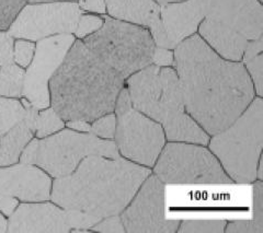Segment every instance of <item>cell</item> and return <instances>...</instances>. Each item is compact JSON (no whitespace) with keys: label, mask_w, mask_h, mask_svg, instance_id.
<instances>
[{"label":"cell","mask_w":263,"mask_h":233,"mask_svg":"<svg viewBox=\"0 0 263 233\" xmlns=\"http://www.w3.org/2000/svg\"><path fill=\"white\" fill-rule=\"evenodd\" d=\"M13 37L8 32L0 31V67L13 63Z\"/></svg>","instance_id":"obj_32"},{"label":"cell","mask_w":263,"mask_h":233,"mask_svg":"<svg viewBox=\"0 0 263 233\" xmlns=\"http://www.w3.org/2000/svg\"><path fill=\"white\" fill-rule=\"evenodd\" d=\"M79 7L82 10L95 13H105L106 6L104 0H79Z\"/></svg>","instance_id":"obj_35"},{"label":"cell","mask_w":263,"mask_h":233,"mask_svg":"<svg viewBox=\"0 0 263 233\" xmlns=\"http://www.w3.org/2000/svg\"><path fill=\"white\" fill-rule=\"evenodd\" d=\"M67 126L70 129L79 131V132H90V131H91V126H90V124L86 121H81V120L68 121Z\"/></svg>","instance_id":"obj_37"},{"label":"cell","mask_w":263,"mask_h":233,"mask_svg":"<svg viewBox=\"0 0 263 233\" xmlns=\"http://www.w3.org/2000/svg\"><path fill=\"white\" fill-rule=\"evenodd\" d=\"M8 231V221L4 216L0 213V233H5Z\"/></svg>","instance_id":"obj_38"},{"label":"cell","mask_w":263,"mask_h":233,"mask_svg":"<svg viewBox=\"0 0 263 233\" xmlns=\"http://www.w3.org/2000/svg\"><path fill=\"white\" fill-rule=\"evenodd\" d=\"M159 6L162 5H167V4H174V3H180V2H184V0H155Z\"/></svg>","instance_id":"obj_41"},{"label":"cell","mask_w":263,"mask_h":233,"mask_svg":"<svg viewBox=\"0 0 263 233\" xmlns=\"http://www.w3.org/2000/svg\"><path fill=\"white\" fill-rule=\"evenodd\" d=\"M132 105L158 122L169 141L206 146L210 135L185 111L176 70L149 65L127 78Z\"/></svg>","instance_id":"obj_4"},{"label":"cell","mask_w":263,"mask_h":233,"mask_svg":"<svg viewBox=\"0 0 263 233\" xmlns=\"http://www.w3.org/2000/svg\"><path fill=\"white\" fill-rule=\"evenodd\" d=\"M197 30L206 44L227 61L240 62L250 42L237 32L206 18L202 20Z\"/></svg>","instance_id":"obj_17"},{"label":"cell","mask_w":263,"mask_h":233,"mask_svg":"<svg viewBox=\"0 0 263 233\" xmlns=\"http://www.w3.org/2000/svg\"><path fill=\"white\" fill-rule=\"evenodd\" d=\"M109 14L114 19L144 28L160 18V6L155 0H104Z\"/></svg>","instance_id":"obj_18"},{"label":"cell","mask_w":263,"mask_h":233,"mask_svg":"<svg viewBox=\"0 0 263 233\" xmlns=\"http://www.w3.org/2000/svg\"><path fill=\"white\" fill-rule=\"evenodd\" d=\"M65 219L70 231H89L102 218L77 209H64Z\"/></svg>","instance_id":"obj_25"},{"label":"cell","mask_w":263,"mask_h":233,"mask_svg":"<svg viewBox=\"0 0 263 233\" xmlns=\"http://www.w3.org/2000/svg\"><path fill=\"white\" fill-rule=\"evenodd\" d=\"M51 178L34 165L20 163L0 168V194L40 203L51 199Z\"/></svg>","instance_id":"obj_14"},{"label":"cell","mask_w":263,"mask_h":233,"mask_svg":"<svg viewBox=\"0 0 263 233\" xmlns=\"http://www.w3.org/2000/svg\"><path fill=\"white\" fill-rule=\"evenodd\" d=\"M73 42L75 36L72 34H59L40 40L35 45L34 56L24 73L22 95L37 110L49 106V80L63 63Z\"/></svg>","instance_id":"obj_11"},{"label":"cell","mask_w":263,"mask_h":233,"mask_svg":"<svg viewBox=\"0 0 263 233\" xmlns=\"http://www.w3.org/2000/svg\"><path fill=\"white\" fill-rule=\"evenodd\" d=\"M263 230V183L256 182L253 185V218L251 219Z\"/></svg>","instance_id":"obj_30"},{"label":"cell","mask_w":263,"mask_h":233,"mask_svg":"<svg viewBox=\"0 0 263 233\" xmlns=\"http://www.w3.org/2000/svg\"><path fill=\"white\" fill-rule=\"evenodd\" d=\"M26 2L30 4H36V3H51V2H76V0H26Z\"/></svg>","instance_id":"obj_40"},{"label":"cell","mask_w":263,"mask_h":233,"mask_svg":"<svg viewBox=\"0 0 263 233\" xmlns=\"http://www.w3.org/2000/svg\"><path fill=\"white\" fill-rule=\"evenodd\" d=\"M35 44L32 41L19 38L13 44V62L20 67L26 68L34 56Z\"/></svg>","instance_id":"obj_28"},{"label":"cell","mask_w":263,"mask_h":233,"mask_svg":"<svg viewBox=\"0 0 263 233\" xmlns=\"http://www.w3.org/2000/svg\"><path fill=\"white\" fill-rule=\"evenodd\" d=\"M225 220H183L180 221L179 233H221L225 231Z\"/></svg>","instance_id":"obj_24"},{"label":"cell","mask_w":263,"mask_h":233,"mask_svg":"<svg viewBox=\"0 0 263 233\" xmlns=\"http://www.w3.org/2000/svg\"><path fill=\"white\" fill-rule=\"evenodd\" d=\"M35 129L22 119L21 122L2 136L0 139V166L16 163L23 149L30 143Z\"/></svg>","instance_id":"obj_19"},{"label":"cell","mask_w":263,"mask_h":233,"mask_svg":"<svg viewBox=\"0 0 263 233\" xmlns=\"http://www.w3.org/2000/svg\"><path fill=\"white\" fill-rule=\"evenodd\" d=\"M245 68L252 80L256 93L263 96V38L250 41L247 45L242 58Z\"/></svg>","instance_id":"obj_20"},{"label":"cell","mask_w":263,"mask_h":233,"mask_svg":"<svg viewBox=\"0 0 263 233\" xmlns=\"http://www.w3.org/2000/svg\"><path fill=\"white\" fill-rule=\"evenodd\" d=\"M103 19L92 14H81L78 20L75 34L78 38H85L102 27Z\"/></svg>","instance_id":"obj_29"},{"label":"cell","mask_w":263,"mask_h":233,"mask_svg":"<svg viewBox=\"0 0 263 233\" xmlns=\"http://www.w3.org/2000/svg\"><path fill=\"white\" fill-rule=\"evenodd\" d=\"M65 123L53 109H47L37 114L35 123L36 137L44 138L64 128Z\"/></svg>","instance_id":"obj_23"},{"label":"cell","mask_w":263,"mask_h":233,"mask_svg":"<svg viewBox=\"0 0 263 233\" xmlns=\"http://www.w3.org/2000/svg\"><path fill=\"white\" fill-rule=\"evenodd\" d=\"M16 207H18V201L14 197L0 194V211H3L6 216H10Z\"/></svg>","instance_id":"obj_36"},{"label":"cell","mask_w":263,"mask_h":233,"mask_svg":"<svg viewBox=\"0 0 263 233\" xmlns=\"http://www.w3.org/2000/svg\"><path fill=\"white\" fill-rule=\"evenodd\" d=\"M153 64L158 67H171L175 64V54L171 49L155 47L153 54Z\"/></svg>","instance_id":"obj_34"},{"label":"cell","mask_w":263,"mask_h":233,"mask_svg":"<svg viewBox=\"0 0 263 233\" xmlns=\"http://www.w3.org/2000/svg\"><path fill=\"white\" fill-rule=\"evenodd\" d=\"M82 42L124 80L153 64L154 40L137 24L104 16L102 27Z\"/></svg>","instance_id":"obj_6"},{"label":"cell","mask_w":263,"mask_h":233,"mask_svg":"<svg viewBox=\"0 0 263 233\" xmlns=\"http://www.w3.org/2000/svg\"><path fill=\"white\" fill-rule=\"evenodd\" d=\"M82 11L75 2H51L26 5L8 29L15 38L40 41L75 33Z\"/></svg>","instance_id":"obj_10"},{"label":"cell","mask_w":263,"mask_h":233,"mask_svg":"<svg viewBox=\"0 0 263 233\" xmlns=\"http://www.w3.org/2000/svg\"><path fill=\"white\" fill-rule=\"evenodd\" d=\"M257 178L259 179V181H262V180H263V163H262V157H260L259 162H258Z\"/></svg>","instance_id":"obj_39"},{"label":"cell","mask_w":263,"mask_h":233,"mask_svg":"<svg viewBox=\"0 0 263 233\" xmlns=\"http://www.w3.org/2000/svg\"><path fill=\"white\" fill-rule=\"evenodd\" d=\"M92 231H98V232H115V233H124L125 228L123 226V222L121 220V217L119 215L115 216H110V217H105L102 218L98 223H96L95 226L90 229Z\"/></svg>","instance_id":"obj_31"},{"label":"cell","mask_w":263,"mask_h":233,"mask_svg":"<svg viewBox=\"0 0 263 233\" xmlns=\"http://www.w3.org/2000/svg\"><path fill=\"white\" fill-rule=\"evenodd\" d=\"M90 154L120 157L113 140L100 139L92 132L63 129L53 136L37 139L34 164L57 179L69 176Z\"/></svg>","instance_id":"obj_9"},{"label":"cell","mask_w":263,"mask_h":233,"mask_svg":"<svg viewBox=\"0 0 263 233\" xmlns=\"http://www.w3.org/2000/svg\"><path fill=\"white\" fill-rule=\"evenodd\" d=\"M259 2H260V3H261V4H262V2H263V0H259Z\"/></svg>","instance_id":"obj_42"},{"label":"cell","mask_w":263,"mask_h":233,"mask_svg":"<svg viewBox=\"0 0 263 233\" xmlns=\"http://www.w3.org/2000/svg\"><path fill=\"white\" fill-rule=\"evenodd\" d=\"M163 184H232L217 158L206 148L175 141L163 146L155 165Z\"/></svg>","instance_id":"obj_8"},{"label":"cell","mask_w":263,"mask_h":233,"mask_svg":"<svg viewBox=\"0 0 263 233\" xmlns=\"http://www.w3.org/2000/svg\"><path fill=\"white\" fill-rule=\"evenodd\" d=\"M204 19V12L200 0L160 6V20L176 48L181 42L195 34L200 23Z\"/></svg>","instance_id":"obj_16"},{"label":"cell","mask_w":263,"mask_h":233,"mask_svg":"<svg viewBox=\"0 0 263 233\" xmlns=\"http://www.w3.org/2000/svg\"><path fill=\"white\" fill-rule=\"evenodd\" d=\"M120 215L129 233H174L180 226V220L164 218V185L155 174L147 177Z\"/></svg>","instance_id":"obj_12"},{"label":"cell","mask_w":263,"mask_h":233,"mask_svg":"<svg viewBox=\"0 0 263 233\" xmlns=\"http://www.w3.org/2000/svg\"><path fill=\"white\" fill-rule=\"evenodd\" d=\"M24 106L18 100L0 95V136L22 121Z\"/></svg>","instance_id":"obj_22"},{"label":"cell","mask_w":263,"mask_h":233,"mask_svg":"<svg viewBox=\"0 0 263 233\" xmlns=\"http://www.w3.org/2000/svg\"><path fill=\"white\" fill-rule=\"evenodd\" d=\"M149 174L124 158L90 154L69 176L54 181L51 199L63 209L110 217L125 209Z\"/></svg>","instance_id":"obj_2"},{"label":"cell","mask_w":263,"mask_h":233,"mask_svg":"<svg viewBox=\"0 0 263 233\" xmlns=\"http://www.w3.org/2000/svg\"><path fill=\"white\" fill-rule=\"evenodd\" d=\"M226 233H263L252 220H235L226 223Z\"/></svg>","instance_id":"obj_33"},{"label":"cell","mask_w":263,"mask_h":233,"mask_svg":"<svg viewBox=\"0 0 263 233\" xmlns=\"http://www.w3.org/2000/svg\"><path fill=\"white\" fill-rule=\"evenodd\" d=\"M114 111L117 116L114 137L119 152L129 161L152 168L166 140L162 126L134 109L126 87L120 91Z\"/></svg>","instance_id":"obj_7"},{"label":"cell","mask_w":263,"mask_h":233,"mask_svg":"<svg viewBox=\"0 0 263 233\" xmlns=\"http://www.w3.org/2000/svg\"><path fill=\"white\" fill-rule=\"evenodd\" d=\"M204 18L237 32L248 41L263 33V7L259 0H200Z\"/></svg>","instance_id":"obj_13"},{"label":"cell","mask_w":263,"mask_h":233,"mask_svg":"<svg viewBox=\"0 0 263 233\" xmlns=\"http://www.w3.org/2000/svg\"><path fill=\"white\" fill-rule=\"evenodd\" d=\"M26 5V0H0V31L10 28Z\"/></svg>","instance_id":"obj_26"},{"label":"cell","mask_w":263,"mask_h":233,"mask_svg":"<svg viewBox=\"0 0 263 233\" xmlns=\"http://www.w3.org/2000/svg\"><path fill=\"white\" fill-rule=\"evenodd\" d=\"M10 233H66L70 229L64 209L53 204H22L15 208L8 221Z\"/></svg>","instance_id":"obj_15"},{"label":"cell","mask_w":263,"mask_h":233,"mask_svg":"<svg viewBox=\"0 0 263 233\" xmlns=\"http://www.w3.org/2000/svg\"><path fill=\"white\" fill-rule=\"evenodd\" d=\"M209 143L211 151L233 182L250 184L256 181L263 148L262 99H253L239 118Z\"/></svg>","instance_id":"obj_5"},{"label":"cell","mask_w":263,"mask_h":233,"mask_svg":"<svg viewBox=\"0 0 263 233\" xmlns=\"http://www.w3.org/2000/svg\"><path fill=\"white\" fill-rule=\"evenodd\" d=\"M174 54L185 111L206 134L227 128L254 99L243 64L220 57L199 34L181 42Z\"/></svg>","instance_id":"obj_1"},{"label":"cell","mask_w":263,"mask_h":233,"mask_svg":"<svg viewBox=\"0 0 263 233\" xmlns=\"http://www.w3.org/2000/svg\"><path fill=\"white\" fill-rule=\"evenodd\" d=\"M91 126L92 134L103 139H113L117 129V116L113 113L105 114L93 121Z\"/></svg>","instance_id":"obj_27"},{"label":"cell","mask_w":263,"mask_h":233,"mask_svg":"<svg viewBox=\"0 0 263 233\" xmlns=\"http://www.w3.org/2000/svg\"><path fill=\"white\" fill-rule=\"evenodd\" d=\"M124 79L75 41L49 80L52 109L66 121L93 122L113 113Z\"/></svg>","instance_id":"obj_3"},{"label":"cell","mask_w":263,"mask_h":233,"mask_svg":"<svg viewBox=\"0 0 263 233\" xmlns=\"http://www.w3.org/2000/svg\"><path fill=\"white\" fill-rule=\"evenodd\" d=\"M24 73L22 67L13 63L0 67V95L6 98H21Z\"/></svg>","instance_id":"obj_21"}]
</instances>
